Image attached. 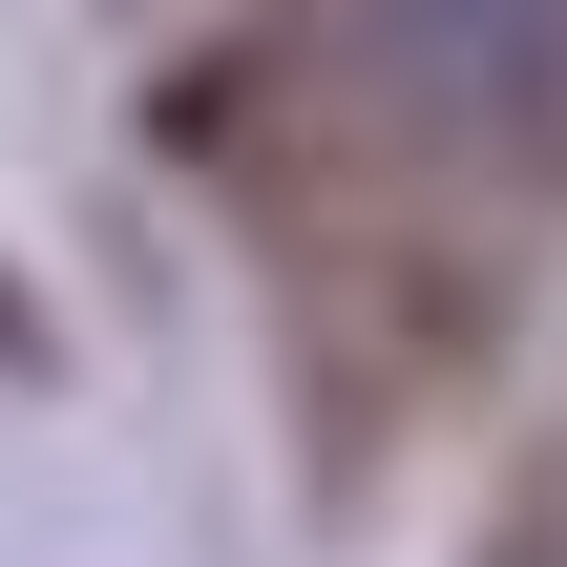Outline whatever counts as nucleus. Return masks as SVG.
Here are the masks:
<instances>
[{"label": "nucleus", "mask_w": 567, "mask_h": 567, "mask_svg": "<svg viewBox=\"0 0 567 567\" xmlns=\"http://www.w3.org/2000/svg\"><path fill=\"white\" fill-rule=\"evenodd\" d=\"M379 21V63L421 84V105H463V126H547L567 105V0H358Z\"/></svg>", "instance_id": "1"}]
</instances>
